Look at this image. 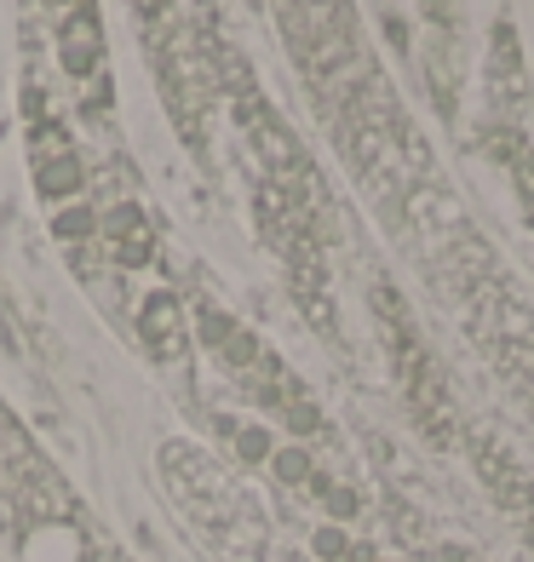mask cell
Segmentation results:
<instances>
[{"mask_svg": "<svg viewBox=\"0 0 534 562\" xmlns=\"http://www.w3.org/2000/svg\"><path fill=\"white\" fill-rule=\"evenodd\" d=\"M0 528L12 533L23 562H92L98 546L75 510L64 476L23 437V425L0 407Z\"/></svg>", "mask_w": 534, "mask_h": 562, "instance_id": "obj_2", "label": "cell"}, {"mask_svg": "<svg viewBox=\"0 0 534 562\" xmlns=\"http://www.w3.org/2000/svg\"><path fill=\"white\" fill-rule=\"evenodd\" d=\"M144 345L156 350L162 362H173V356L190 345V334H185V311H178V304H173L167 293L144 304Z\"/></svg>", "mask_w": 534, "mask_h": 562, "instance_id": "obj_9", "label": "cell"}, {"mask_svg": "<svg viewBox=\"0 0 534 562\" xmlns=\"http://www.w3.org/2000/svg\"><path fill=\"white\" fill-rule=\"evenodd\" d=\"M276 18H282L288 53L311 81L322 115L379 81L374 58L363 53V35H356L351 0H276Z\"/></svg>", "mask_w": 534, "mask_h": 562, "instance_id": "obj_4", "label": "cell"}, {"mask_svg": "<svg viewBox=\"0 0 534 562\" xmlns=\"http://www.w3.org/2000/svg\"><path fill=\"white\" fill-rule=\"evenodd\" d=\"M35 178H41V195H69V190H81V167H75V156H69V144H64V133L53 126H35Z\"/></svg>", "mask_w": 534, "mask_h": 562, "instance_id": "obj_8", "label": "cell"}, {"mask_svg": "<svg viewBox=\"0 0 534 562\" xmlns=\"http://www.w3.org/2000/svg\"><path fill=\"white\" fill-rule=\"evenodd\" d=\"M162 476L178 499V510L196 522V533L208 540L224 562H270V528L259 517V505L247 499V488L208 459L190 442H167L162 448Z\"/></svg>", "mask_w": 534, "mask_h": 562, "instance_id": "obj_3", "label": "cell"}, {"mask_svg": "<svg viewBox=\"0 0 534 562\" xmlns=\"http://www.w3.org/2000/svg\"><path fill=\"white\" fill-rule=\"evenodd\" d=\"M201 334H208V345L219 350V362L247 385V396L259 402V407H270V414L282 419L293 437H327L322 407H316L311 391H304L299 379L282 368V356H276V350H265L259 339L247 334V327H236L231 316H219V311L201 316Z\"/></svg>", "mask_w": 534, "mask_h": 562, "instance_id": "obj_6", "label": "cell"}, {"mask_svg": "<svg viewBox=\"0 0 534 562\" xmlns=\"http://www.w3.org/2000/svg\"><path fill=\"white\" fill-rule=\"evenodd\" d=\"M368 311H374L379 345H386V362H391V379H397V396H402V407H409V419L420 425V437L431 448H454L466 430H460V414H454V396H448V379L437 368V356H431L414 311L386 288V281H374Z\"/></svg>", "mask_w": 534, "mask_h": 562, "instance_id": "obj_5", "label": "cell"}, {"mask_svg": "<svg viewBox=\"0 0 534 562\" xmlns=\"http://www.w3.org/2000/svg\"><path fill=\"white\" fill-rule=\"evenodd\" d=\"M397 229L414 236V247L425 252V265L437 276V288L454 299V316L466 322V339L477 345V356L534 414V299H529L523 281L500 265V252L471 224L460 195L443 184V172L425 178V184L402 201Z\"/></svg>", "mask_w": 534, "mask_h": 562, "instance_id": "obj_1", "label": "cell"}, {"mask_svg": "<svg viewBox=\"0 0 534 562\" xmlns=\"http://www.w3.org/2000/svg\"><path fill=\"white\" fill-rule=\"evenodd\" d=\"M144 7H149V12H156V7H162V0H144Z\"/></svg>", "mask_w": 534, "mask_h": 562, "instance_id": "obj_10", "label": "cell"}, {"mask_svg": "<svg viewBox=\"0 0 534 562\" xmlns=\"http://www.w3.org/2000/svg\"><path fill=\"white\" fill-rule=\"evenodd\" d=\"M466 453H471V471L482 482V494L494 499V510L534 551V476H529V465L500 437H489V430H466Z\"/></svg>", "mask_w": 534, "mask_h": 562, "instance_id": "obj_7", "label": "cell"}]
</instances>
